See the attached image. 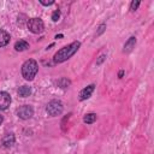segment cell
<instances>
[{
	"label": "cell",
	"instance_id": "cell-1",
	"mask_svg": "<svg viewBox=\"0 0 154 154\" xmlns=\"http://www.w3.org/2000/svg\"><path fill=\"white\" fill-rule=\"evenodd\" d=\"M81 47V42L79 41H73L72 43L60 48L53 57V60L55 64H60V63H64L66 60H69L72 55H75L77 53V51Z\"/></svg>",
	"mask_w": 154,
	"mask_h": 154
},
{
	"label": "cell",
	"instance_id": "cell-8",
	"mask_svg": "<svg viewBox=\"0 0 154 154\" xmlns=\"http://www.w3.org/2000/svg\"><path fill=\"white\" fill-rule=\"evenodd\" d=\"M1 142H2V146H4V147H6V148L12 147V146L14 144V142H16L14 134H12V132H11V134H6V135L2 137Z\"/></svg>",
	"mask_w": 154,
	"mask_h": 154
},
{
	"label": "cell",
	"instance_id": "cell-13",
	"mask_svg": "<svg viewBox=\"0 0 154 154\" xmlns=\"http://www.w3.org/2000/svg\"><path fill=\"white\" fill-rule=\"evenodd\" d=\"M55 84H57L59 88L65 89V88H69V87H70L71 81H70V79H67V78H65V77H61V78H59V79L55 82Z\"/></svg>",
	"mask_w": 154,
	"mask_h": 154
},
{
	"label": "cell",
	"instance_id": "cell-2",
	"mask_svg": "<svg viewBox=\"0 0 154 154\" xmlns=\"http://www.w3.org/2000/svg\"><path fill=\"white\" fill-rule=\"evenodd\" d=\"M38 71V64L34 59L25 60L22 65V76L25 81H32Z\"/></svg>",
	"mask_w": 154,
	"mask_h": 154
},
{
	"label": "cell",
	"instance_id": "cell-21",
	"mask_svg": "<svg viewBox=\"0 0 154 154\" xmlns=\"http://www.w3.org/2000/svg\"><path fill=\"white\" fill-rule=\"evenodd\" d=\"M63 36H64L63 34H59V35H55V38H61Z\"/></svg>",
	"mask_w": 154,
	"mask_h": 154
},
{
	"label": "cell",
	"instance_id": "cell-15",
	"mask_svg": "<svg viewBox=\"0 0 154 154\" xmlns=\"http://www.w3.org/2000/svg\"><path fill=\"white\" fill-rule=\"evenodd\" d=\"M140 4H141V2H140L138 0H136V1H135V0L131 1V4H130V11H131V12H135V11L138 8Z\"/></svg>",
	"mask_w": 154,
	"mask_h": 154
},
{
	"label": "cell",
	"instance_id": "cell-9",
	"mask_svg": "<svg viewBox=\"0 0 154 154\" xmlns=\"http://www.w3.org/2000/svg\"><path fill=\"white\" fill-rule=\"evenodd\" d=\"M135 45H136V37L135 36H131L129 37V40L124 43V47H123V52L124 53H130L134 48H135Z\"/></svg>",
	"mask_w": 154,
	"mask_h": 154
},
{
	"label": "cell",
	"instance_id": "cell-18",
	"mask_svg": "<svg viewBox=\"0 0 154 154\" xmlns=\"http://www.w3.org/2000/svg\"><path fill=\"white\" fill-rule=\"evenodd\" d=\"M105 60H106V54H101V55L97 58V60H96V66H100Z\"/></svg>",
	"mask_w": 154,
	"mask_h": 154
},
{
	"label": "cell",
	"instance_id": "cell-16",
	"mask_svg": "<svg viewBox=\"0 0 154 154\" xmlns=\"http://www.w3.org/2000/svg\"><path fill=\"white\" fill-rule=\"evenodd\" d=\"M106 30V24H101L100 26H99V29H97V31H96V37H99L100 35H102L103 34V31Z\"/></svg>",
	"mask_w": 154,
	"mask_h": 154
},
{
	"label": "cell",
	"instance_id": "cell-4",
	"mask_svg": "<svg viewBox=\"0 0 154 154\" xmlns=\"http://www.w3.org/2000/svg\"><path fill=\"white\" fill-rule=\"evenodd\" d=\"M26 26L32 34H41L45 30V24H43L42 19L41 18H36V17L31 18V19H28Z\"/></svg>",
	"mask_w": 154,
	"mask_h": 154
},
{
	"label": "cell",
	"instance_id": "cell-14",
	"mask_svg": "<svg viewBox=\"0 0 154 154\" xmlns=\"http://www.w3.org/2000/svg\"><path fill=\"white\" fill-rule=\"evenodd\" d=\"M96 114L95 113H88V114H85L84 117H83V122L85 123V124H93L95 120H96Z\"/></svg>",
	"mask_w": 154,
	"mask_h": 154
},
{
	"label": "cell",
	"instance_id": "cell-22",
	"mask_svg": "<svg viewBox=\"0 0 154 154\" xmlns=\"http://www.w3.org/2000/svg\"><path fill=\"white\" fill-rule=\"evenodd\" d=\"M2 122H4V117L0 114V125H1V123H2Z\"/></svg>",
	"mask_w": 154,
	"mask_h": 154
},
{
	"label": "cell",
	"instance_id": "cell-11",
	"mask_svg": "<svg viewBox=\"0 0 154 154\" xmlns=\"http://www.w3.org/2000/svg\"><path fill=\"white\" fill-rule=\"evenodd\" d=\"M17 93H18V95L20 97H28V96L31 95V88L28 87V85H22V87L18 88Z\"/></svg>",
	"mask_w": 154,
	"mask_h": 154
},
{
	"label": "cell",
	"instance_id": "cell-12",
	"mask_svg": "<svg viewBox=\"0 0 154 154\" xmlns=\"http://www.w3.org/2000/svg\"><path fill=\"white\" fill-rule=\"evenodd\" d=\"M28 48H29V43L26 41H24V40H19V41H17L14 43V49L17 52H23V51H25Z\"/></svg>",
	"mask_w": 154,
	"mask_h": 154
},
{
	"label": "cell",
	"instance_id": "cell-5",
	"mask_svg": "<svg viewBox=\"0 0 154 154\" xmlns=\"http://www.w3.org/2000/svg\"><path fill=\"white\" fill-rule=\"evenodd\" d=\"M16 114H17L18 118L26 120V119H30L34 116V108L30 105H23V106L18 107L16 109Z\"/></svg>",
	"mask_w": 154,
	"mask_h": 154
},
{
	"label": "cell",
	"instance_id": "cell-7",
	"mask_svg": "<svg viewBox=\"0 0 154 154\" xmlns=\"http://www.w3.org/2000/svg\"><path fill=\"white\" fill-rule=\"evenodd\" d=\"M94 89H95V84H89L88 87H85V88H83L81 91H79V95H78V99L81 100V101H84V100H87V99H89L90 96H91V94H93V91H94Z\"/></svg>",
	"mask_w": 154,
	"mask_h": 154
},
{
	"label": "cell",
	"instance_id": "cell-19",
	"mask_svg": "<svg viewBox=\"0 0 154 154\" xmlns=\"http://www.w3.org/2000/svg\"><path fill=\"white\" fill-rule=\"evenodd\" d=\"M40 4L43 5V6H49V5H53L54 1L53 0H49V1H43V0H40Z\"/></svg>",
	"mask_w": 154,
	"mask_h": 154
},
{
	"label": "cell",
	"instance_id": "cell-20",
	"mask_svg": "<svg viewBox=\"0 0 154 154\" xmlns=\"http://www.w3.org/2000/svg\"><path fill=\"white\" fill-rule=\"evenodd\" d=\"M123 75H124V71H123V70H120V71H119V73H118V77H119V78H122V77H123Z\"/></svg>",
	"mask_w": 154,
	"mask_h": 154
},
{
	"label": "cell",
	"instance_id": "cell-17",
	"mask_svg": "<svg viewBox=\"0 0 154 154\" xmlns=\"http://www.w3.org/2000/svg\"><path fill=\"white\" fill-rule=\"evenodd\" d=\"M59 18H60V11H59V10H55V11L53 12V14H52V20H53V22H58Z\"/></svg>",
	"mask_w": 154,
	"mask_h": 154
},
{
	"label": "cell",
	"instance_id": "cell-10",
	"mask_svg": "<svg viewBox=\"0 0 154 154\" xmlns=\"http://www.w3.org/2000/svg\"><path fill=\"white\" fill-rule=\"evenodd\" d=\"M10 40H11L10 34L5 30H0V47H4L6 45H8Z\"/></svg>",
	"mask_w": 154,
	"mask_h": 154
},
{
	"label": "cell",
	"instance_id": "cell-23",
	"mask_svg": "<svg viewBox=\"0 0 154 154\" xmlns=\"http://www.w3.org/2000/svg\"><path fill=\"white\" fill-rule=\"evenodd\" d=\"M53 46H54V43H51L49 46H47V49H49V48H51V47H53Z\"/></svg>",
	"mask_w": 154,
	"mask_h": 154
},
{
	"label": "cell",
	"instance_id": "cell-3",
	"mask_svg": "<svg viewBox=\"0 0 154 154\" xmlns=\"http://www.w3.org/2000/svg\"><path fill=\"white\" fill-rule=\"evenodd\" d=\"M63 109H64V106H63L61 101H59V100H52L46 106V112L51 117L60 116L63 113Z\"/></svg>",
	"mask_w": 154,
	"mask_h": 154
},
{
	"label": "cell",
	"instance_id": "cell-6",
	"mask_svg": "<svg viewBox=\"0 0 154 154\" xmlns=\"http://www.w3.org/2000/svg\"><path fill=\"white\" fill-rule=\"evenodd\" d=\"M11 95L7 91H0V111H5L11 105Z\"/></svg>",
	"mask_w": 154,
	"mask_h": 154
}]
</instances>
